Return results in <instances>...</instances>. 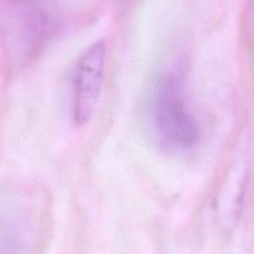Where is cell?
Returning a JSON list of instances; mask_svg holds the SVG:
<instances>
[{
	"instance_id": "obj_1",
	"label": "cell",
	"mask_w": 254,
	"mask_h": 254,
	"mask_svg": "<svg viewBox=\"0 0 254 254\" xmlns=\"http://www.w3.org/2000/svg\"><path fill=\"white\" fill-rule=\"evenodd\" d=\"M151 117L157 135L172 147H193L201 137V128L186 107L178 76L163 75L158 79L151 100Z\"/></svg>"
},
{
	"instance_id": "obj_2",
	"label": "cell",
	"mask_w": 254,
	"mask_h": 254,
	"mask_svg": "<svg viewBox=\"0 0 254 254\" xmlns=\"http://www.w3.org/2000/svg\"><path fill=\"white\" fill-rule=\"evenodd\" d=\"M106 45L102 40L90 45L76 64L72 89V117L77 126L91 121L102 92Z\"/></svg>"
}]
</instances>
